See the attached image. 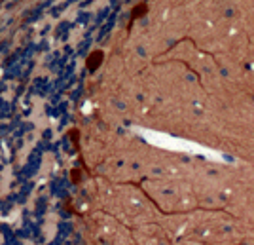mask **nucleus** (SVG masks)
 <instances>
[{
    "label": "nucleus",
    "mask_w": 254,
    "mask_h": 245,
    "mask_svg": "<svg viewBox=\"0 0 254 245\" xmlns=\"http://www.w3.org/2000/svg\"><path fill=\"white\" fill-rule=\"evenodd\" d=\"M103 59H105L103 50H95V52H91V54L87 55V59H85V67H87V71H89V73H95L97 69L101 67V63H103Z\"/></svg>",
    "instance_id": "f257e3e1"
},
{
    "label": "nucleus",
    "mask_w": 254,
    "mask_h": 245,
    "mask_svg": "<svg viewBox=\"0 0 254 245\" xmlns=\"http://www.w3.org/2000/svg\"><path fill=\"white\" fill-rule=\"evenodd\" d=\"M148 13V2H138L137 6L131 10V17H129V23H127V31L133 27V23L140 19V17H144Z\"/></svg>",
    "instance_id": "f03ea898"
},
{
    "label": "nucleus",
    "mask_w": 254,
    "mask_h": 245,
    "mask_svg": "<svg viewBox=\"0 0 254 245\" xmlns=\"http://www.w3.org/2000/svg\"><path fill=\"white\" fill-rule=\"evenodd\" d=\"M68 137H70V141H72L76 152H80V131H78L76 128H72L70 131H68Z\"/></svg>",
    "instance_id": "7ed1b4c3"
},
{
    "label": "nucleus",
    "mask_w": 254,
    "mask_h": 245,
    "mask_svg": "<svg viewBox=\"0 0 254 245\" xmlns=\"http://www.w3.org/2000/svg\"><path fill=\"white\" fill-rule=\"evenodd\" d=\"M80 173H82V171L78 169V167H74V169H72V173H70V181H72V182L80 181Z\"/></svg>",
    "instance_id": "20e7f679"
}]
</instances>
